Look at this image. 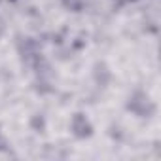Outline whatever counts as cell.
<instances>
[{
  "instance_id": "1",
  "label": "cell",
  "mask_w": 161,
  "mask_h": 161,
  "mask_svg": "<svg viewBox=\"0 0 161 161\" xmlns=\"http://www.w3.org/2000/svg\"><path fill=\"white\" fill-rule=\"evenodd\" d=\"M74 131L78 136H89L91 135V125L87 123V119L82 116V114H76L74 116V123H72Z\"/></svg>"
},
{
  "instance_id": "2",
  "label": "cell",
  "mask_w": 161,
  "mask_h": 161,
  "mask_svg": "<svg viewBox=\"0 0 161 161\" xmlns=\"http://www.w3.org/2000/svg\"><path fill=\"white\" fill-rule=\"evenodd\" d=\"M121 2H129V0H121Z\"/></svg>"
}]
</instances>
